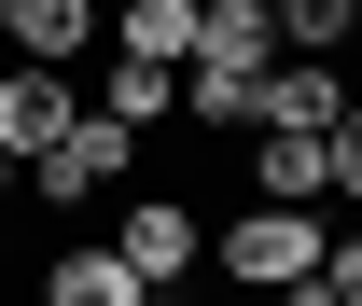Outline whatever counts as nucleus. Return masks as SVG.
<instances>
[{"instance_id":"obj_15","label":"nucleus","mask_w":362,"mask_h":306,"mask_svg":"<svg viewBox=\"0 0 362 306\" xmlns=\"http://www.w3.org/2000/svg\"><path fill=\"white\" fill-rule=\"evenodd\" d=\"M0 195H14V153H0Z\"/></svg>"},{"instance_id":"obj_17","label":"nucleus","mask_w":362,"mask_h":306,"mask_svg":"<svg viewBox=\"0 0 362 306\" xmlns=\"http://www.w3.org/2000/svg\"><path fill=\"white\" fill-rule=\"evenodd\" d=\"M0 264H14V237H0Z\"/></svg>"},{"instance_id":"obj_8","label":"nucleus","mask_w":362,"mask_h":306,"mask_svg":"<svg viewBox=\"0 0 362 306\" xmlns=\"http://www.w3.org/2000/svg\"><path fill=\"white\" fill-rule=\"evenodd\" d=\"M98 28H112V0H14V28H0V42L28 56V70H70Z\"/></svg>"},{"instance_id":"obj_2","label":"nucleus","mask_w":362,"mask_h":306,"mask_svg":"<svg viewBox=\"0 0 362 306\" xmlns=\"http://www.w3.org/2000/svg\"><path fill=\"white\" fill-rule=\"evenodd\" d=\"M126 167H139V139H126V126H98V112H70V126L28 153L42 209H98V195H126Z\"/></svg>"},{"instance_id":"obj_9","label":"nucleus","mask_w":362,"mask_h":306,"mask_svg":"<svg viewBox=\"0 0 362 306\" xmlns=\"http://www.w3.org/2000/svg\"><path fill=\"white\" fill-rule=\"evenodd\" d=\"M42 306H153V293H139V264L112 251V237H84V251L42 264Z\"/></svg>"},{"instance_id":"obj_7","label":"nucleus","mask_w":362,"mask_h":306,"mask_svg":"<svg viewBox=\"0 0 362 306\" xmlns=\"http://www.w3.org/2000/svg\"><path fill=\"white\" fill-rule=\"evenodd\" d=\"M251 112H265V70H237V56H181V126L251 139Z\"/></svg>"},{"instance_id":"obj_3","label":"nucleus","mask_w":362,"mask_h":306,"mask_svg":"<svg viewBox=\"0 0 362 306\" xmlns=\"http://www.w3.org/2000/svg\"><path fill=\"white\" fill-rule=\"evenodd\" d=\"M112 251L139 264V293H168V278L209 264V223L181 209V195H126V209H112Z\"/></svg>"},{"instance_id":"obj_16","label":"nucleus","mask_w":362,"mask_h":306,"mask_svg":"<svg viewBox=\"0 0 362 306\" xmlns=\"http://www.w3.org/2000/svg\"><path fill=\"white\" fill-rule=\"evenodd\" d=\"M0 28H14V0H0Z\"/></svg>"},{"instance_id":"obj_12","label":"nucleus","mask_w":362,"mask_h":306,"mask_svg":"<svg viewBox=\"0 0 362 306\" xmlns=\"http://www.w3.org/2000/svg\"><path fill=\"white\" fill-rule=\"evenodd\" d=\"M320 293L362 306V223H334V237H320Z\"/></svg>"},{"instance_id":"obj_5","label":"nucleus","mask_w":362,"mask_h":306,"mask_svg":"<svg viewBox=\"0 0 362 306\" xmlns=\"http://www.w3.org/2000/svg\"><path fill=\"white\" fill-rule=\"evenodd\" d=\"M251 195H279V209H334V139L251 126Z\"/></svg>"},{"instance_id":"obj_11","label":"nucleus","mask_w":362,"mask_h":306,"mask_svg":"<svg viewBox=\"0 0 362 306\" xmlns=\"http://www.w3.org/2000/svg\"><path fill=\"white\" fill-rule=\"evenodd\" d=\"M84 112H98V126H126V139H153V126L181 112V70H139V56H126V70H112Z\"/></svg>"},{"instance_id":"obj_14","label":"nucleus","mask_w":362,"mask_h":306,"mask_svg":"<svg viewBox=\"0 0 362 306\" xmlns=\"http://www.w3.org/2000/svg\"><path fill=\"white\" fill-rule=\"evenodd\" d=\"M265 306H334V293H320V278H293V293H265Z\"/></svg>"},{"instance_id":"obj_1","label":"nucleus","mask_w":362,"mask_h":306,"mask_svg":"<svg viewBox=\"0 0 362 306\" xmlns=\"http://www.w3.org/2000/svg\"><path fill=\"white\" fill-rule=\"evenodd\" d=\"M320 237H334L320 209H279V195H251L237 223H209V264H223L237 293L265 306V293H293V278H320Z\"/></svg>"},{"instance_id":"obj_13","label":"nucleus","mask_w":362,"mask_h":306,"mask_svg":"<svg viewBox=\"0 0 362 306\" xmlns=\"http://www.w3.org/2000/svg\"><path fill=\"white\" fill-rule=\"evenodd\" d=\"M334 209H362V98L334 112Z\"/></svg>"},{"instance_id":"obj_6","label":"nucleus","mask_w":362,"mask_h":306,"mask_svg":"<svg viewBox=\"0 0 362 306\" xmlns=\"http://www.w3.org/2000/svg\"><path fill=\"white\" fill-rule=\"evenodd\" d=\"M70 112H84V98H70V70H28V56L0 70V153H14V167H28V153H42Z\"/></svg>"},{"instance_id":"obj_4","label":"nucleus","mask_w":362,"mask_h":306,"mask_svg":"<svg viewBox=\"0 0 362 306\" xmlns=\"http://www.w3.org/2000/svg\"><path fill=\"white\" fill-rule=\"evenodd\" d=\"M334 112H349V70H334V56H279V70H265V112H251V126L334 139Z\"/></svg>"},{"instance_id":"obj_10","label":"nucleus","mask_w":362,"mask_h":306,"mask_svg":"<svg viewBox=\"0 0 362 306\" xmlns=\"http://www.w3.org/2000/svg\"><path fill=\"white\" fill-rule=\"evenodd\" d=\"M195 28H209V0H112V42H126L139 70H181Z\"/></svg>"}]
</instances>
